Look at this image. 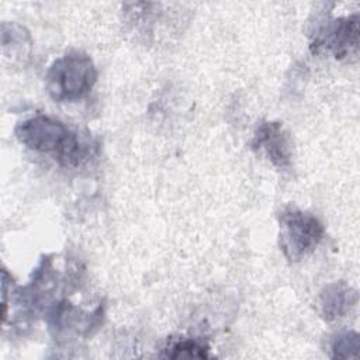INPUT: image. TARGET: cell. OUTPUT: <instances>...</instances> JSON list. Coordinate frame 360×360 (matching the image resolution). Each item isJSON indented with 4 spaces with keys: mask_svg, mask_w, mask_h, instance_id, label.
Returning <instances> with one entry per match:
<instances>
[{
    "mask_svg": "<svg viewBox=\"0 0 360 360\" xmlns=\"http://www.w3.org/2000/svg\"><path fill=\"white\" fill-rule=\"evenodd\" d=\"M252 148L266 155L277 167L285 169L292 162V142L283 124L278 121H263L257 125Z\"/></svg>",
    "mask_w": 360,
    "mask_h": 360,
    "instance_id": "cell-5",
    "label": "cell"
},
{
    "mask_svg": "<svg viewBox=\"0 0 360 360\" xmlns=\"http://www.w3.org/2000/svg\"><path fill=\"white\" fill-rule=\"evenodd\" d=\"M14 132L24 146L37 152H53L63 166H79L97 149L91 139L80 138L59 120L42 114L21 121Z\"/></svg>",
    "mask_w": 360,
    "mask_h": 360,
    "instance_id": "cell-1",
    "label": "cell"
},
{
    "mask_svg": "<svg viewBox=\"0 0 360 360\" xmlns=\"http://www.w3.org/2000/svg\"><path fill=\"white\" fill-rule=\"evenodd\" d=\"M208 346L194 339H177L165 349V357L169 359H207Z\"/></svg>",
    "mask_w": 360,
    "mask_h": 360,
    "instance_id": "cell-7",
    "label": "cell"
},
{
    "mask_svg": "<svg viewBox=\"0 0 360 360\" xmlns=\"http://www.w3.org/2000/svg\"><path fill=\"white\" fill-rule=\"evenodd\" d=\"M280 249L290 262H298L316 249L325 235L323 224L311 212L287 207L280 214Z\"/></svg>",
    "mask_w": 360,
    "mask_h": 360,
    "instance_id": "cell-3",
    "label": "cell"
},
{
    "mask_svg": "<svg viewBox=\"0 0 360 360\" xmlns=\"http://www.w3.org/2000/svg\"><path fill=\"white\" fill-rule=\"evenodd\" d=\"M360 336L357 332L347 330L336 335L330 343L333 359H354L359 356Z\"/></svg>",
    "mask_w": 360,
    "mask_h": 360,
    "instance_id": "cell-8",
    "label": "cell"
},
{
    "mask_svg": "<svg viewBox=\"0 0 360 360\" xmlns=\"http://www.w3.org/2000/svg\"><path fill=\"white\" fill-rule=\"evenodd\" d=\"M97 82L93 59L82 51H69L55 59L45 76V86L52 100L73 103L83 98Z\"/></svg>",
    "mask_w": 360,
    "mask_h": 360,
    "instance_id": "cell-2",
    "label": "cell"
},
{
    "mask_svg": "<svg viewBox=\"0 0 360 360\" xmlns=\"http://www.w3.org/2000/svg\"><path fill=\"white\" fill-rule=\"evenodd\" d=\"M321 312L326 321L345 316L357 302V292L347 284L339 281L328 284L321 292Z\"/></svg>",
    "mask_w": 360,
    "mask_h": 360,
    "instance_id": "cell-6",
    "label": "cell"
},
{
    "mask_svg": "<svg viewBox=\"0 0 360 360\" xmlns=\"http://www.w3.org/2000/svg\"><path fill=\"white\" fill-rule=\"evenodd\" d=\"M312 48L330 51L336 59L356 58L359 51V15L353 14L350 17L338 18L315 34Z\"/></svg>",
    "mask_w": 360,
    "mask_h": 360,
    "instance_id": "cell-4",
    "label": "cell"
}]
</instances>
